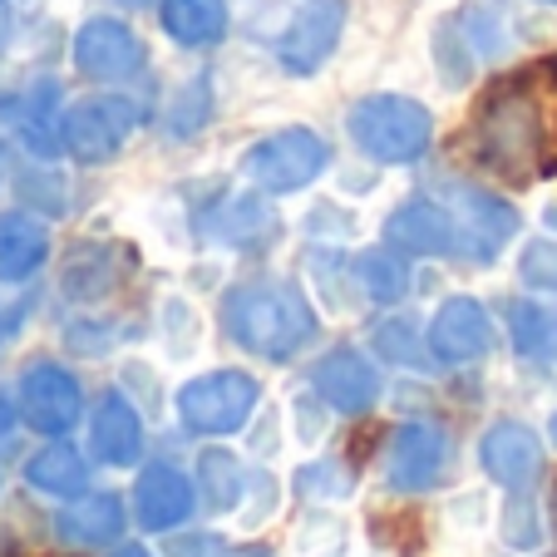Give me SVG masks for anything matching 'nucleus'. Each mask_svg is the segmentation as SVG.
<instances>
[{
  "label": "nucleus",
  "instance_id": "f257e3e1",
  "mask_svg": "<svg viewBox=\"0 0 557 557\" xmlns=\"http://www.w3.org/2000/svg\"><path fill=\"white\" fill-rule=\"evenodd\" d=\"M479 153L513 183L557 169V70L508 79L484 99Z\"/></svg>",
  "mask_w": 557,
  "mask_h": 557
},
{
  "label": "nucleus",
  "instance_id": "f03ea898",
  "mask_svg": "<svg viewBox=\"0 0 557 557\" xmlns=\"http://www.w3.org/2000/svg\"><path fill=\"white\" fill-rule=\"evenodd\" d=\"M222 326L252 356L286 360L315 336V315L292 286L282 282H247L222 301Z\"/></svg>",
  "mask_w": 557,
  "mask_h": 557
},
{
  "label": "nucleus",
  "instance_id": "7ed1b4c3",
  "mask_svg": "<svg viewBox=\"0 0 557 557\" xmlns=\"http://www.w3.org/2000/svg\"><path fill=\"white\" fill-rule=\"evenodd\" d=\"M350 138L375 163H414L430 148V109L405 95H370L350 109Z\"/></svg>",
  "mask_w": 557,
  "mask_h": 557
},
{
  "label": "nucleus",
  "instance_id": "20e7f679",
  "mask_svg": "<svg viewBox=\"0 0 557 557\" xmlns=\"http://www.w3.org/2000/svg\"><path fill=\"white\" fill-rule=\"evenodd\" d=\"M331 163V148L311 128H276L272 138L247 153V178L267 193H296L306 183H315Z\"/></svg>",
  "mask_w": 557,
  "mask_h": 557
},
{
  "label": "nucleus",
  "instance_id": "39448f33",
  "mask_svg": "<svg viewBox=\"0 0 557 557\" xmlns=\"http://www.w3.org/2000/svg\"><path fill=\"white\" fill-rule=\"evenodd\" d=\"M257 410V380L243 370H212L178 389V414L198 434H232L243 430Z\"/></svg>",
  "mask_w": 557,
  "mask_h": 557
},
{
  "label": "nucleus",
  "instance_id": "423d86ee",
  "mask_svg": "<svg viewBox=\"0 0 557 557\" xmlns=\"http://www.w3.org/2000/svg\"><path fill=\"white\" fill-rule=\"evenodd\" d=\"M134 124H138V109L128 104V99L99 95V99H79V104L64 109L60 138L79 163H109V158L128 144Z\"/></svg>",
  "mask_w": 557,
  "mask_h": 557
},
{
  "label": "nucleus",
  "instance_id": "0eeeda50",
  "mask_svg": "<svg viewBox=\"0 0 557 557\" xmlns=\"http://www.w3.org/2000/svg\"><path fill=\"white\" fill-rule=\"evenodd\" d=\"M21 420L40 434H70L79 424V380L54 360H35L21 370V389H15Z\"/></svg>",
  "mask_w": 557,
  "mask_h": 557
},
{
  "label": "nucleus",
  "instance_id": "6e6552de",
  "mask_svg": "<svg viewBox=\"0 0 557 557\" xmlns=\"http://www.w3.org/2000/svg\"><path fill=\"white\" fill-rule=\"evenodd\" d=\"M341 30H346V0H306L296 21L286 25L276 54L292 74H315L326 64V54L336 50Z\"/></svg>",
  "mask_w": 557,
  "mask_h": 557
},
{
  "label": "nucleus",
  "instance_id": "1a4fd4ad",
  "mask_svg": "<svg viewBox=\"0 0 557 557\" xmlns=\"http://www.w3.org/2000/svg\"><path fill=\"white\" fill-rule=\"evenodd\" d=\"M74 64L89 79H128V74L144 70V45L128 25L99 15V21H85L74 35Z\"/></svg>",
  "mask_w": 557,
  "mask_h": 557
},
{
  "label": "nucleus",
  "instance_id": "9d476101",
  "mask_svg": "<svg viewBox=\"0 0 557 557\" xmlns=\"http://www.w3.org/2000/svg\"><path fill=\"white\" fill-rule=\"evenodd\" d=\"M444 459H449V440H444L434 424H405L389 444V484L395 488H430L444 473Z\"/></svg>",
  "mask_w": 557,
  "mask_h": 557
},
{
  "label": "nucleus",
  "instance_id": "9b49d317",
  "mask_svg": "<svg viewBox=\"0 0 557 557\" xmlns=\"http://www.w3.org/2000/svg\"><path fill=\"white\" fill-rule=\"evenodd\" d=\"M494 346V326H488V315L479 301L469 296H454V301L440 306L430 326V350L440 360H479L484 350Z\"/></svg>",
  "mask_w": 557,
  "mask_h": 557
},
{
  "label": "nucleus",
  "instance_id": "f8f14e48",
  "mask_svg": "<svg viewBox=\"0 0 557 557\" xmlns=\"http://www.w3.org/2000/svg\"><path fill=\"white\" fill-rule=\"evenodd\" d=\"M484 469L494 473L504 488H518L523 494L528 484H537V473H543V444H537L533 430L523 424H494L484 434Z\"/></svg>",
  "mask_w": 557,
  "mask_h": 557
},
{
  "label": "nucleus",
  "instance_id": "ddd939ff",
  "mask_svg": "<svg viewBox=\"0 0 557 557\" xmlns=\"http://www.w3.org/2000/svg\"><path fill=\"white\" fill-rule=\"evenodd\" d=\"M311 385H315V395H321V400H331L336 410H346V414L370 410V405H375V395H380L375 366H370L366 356H356V350H331V356L315 366Z\"/></svg>",
  "mask_w": 557,
  "mask_h": 557
},
{
  "label": "nucleus",
  "instance_id": "4468645a",
  "mask_svg": "<svg viewBox=\"0 0 557 557\" xmlns=\"http://www.w3.org/2000/svg\"><path fill=\"white\" fill-rule=\"evenodd\" d=\"M134 504H138V523L163 533V528H178L193 513V484L173 463H153V469L138 473Z\"/></svg>",
  "mask_w": 557,
  "mask_h": 557
},
{
  "label": "nucleus",
  "instance_id": "2eb2a0df",
  "mask_svg": "<svg viewBox=\"0 0 557 557\" xmlns=\"http://www.w3.org/2000/svg\"><path fill=\"white\" fill-rule=\"evenodd\" d=\"M89 449L104 463H114V469H128L144 454V424H138L134 405L124 395H104L99 400L95 424H89Z\"/></svg>",
  "mask_w": 557,
  "mask_h": 557
},
{
  "label": "nucleus",
  "instance_id": "dca6fc26",
  "mask_svg": "<svg viewBox=\"0 0 557 557\" xmlns=\"http://www.w3.org/2000/svg\"><path fill=\"white\" fill-rule=\"evenodd\" d=\"M385 237L395 247H405V252H454V237H459V227H454V212L434 208V202H405L395 218L385 222Z\"/></svg>",
  "mask_w": 557,
  "mask_h": 557
},
{
  "label": "nucleus",
  "instance_id": "f3484780",
  "mask_svg": "<svg viewBox=\"0 0 557 557\" xmlns=\"http://www.w3.org/2000/svg\"><path fill=\"white\" fill-rule=\"evenodd\" d=\"M454 227H459V237H463V252L479 257V262H488V257L513 237L518 222L498 198H484V193H459V218H454Z\"/></svg>",
  "mask_w": 557,
  "mask_h": 557
},
{
  "label": "nucleus",
  "instance_id": "a211bd4d",
  "mask_svg": "<svg viewBox=\"0 0 557 557\" xmlns=\"http://www.w3.org/2000/svg\"><path fill=\"white\" fill-rule=\"evenodd\" d=\"M54 99H60V89H54V79H45V85H30L21 89V95L0 99V114L15 124V134L30 144V153L50 158L54 144H64L60 134H54Z\"/></svg>",
  "mask_w": 557,
  "mask_h": 557
},
{
  "label": "nucleus",
  "instance_id": "6ab92c4d",
  "mask_svg": "<svg viewBox=\"0 0 557 557\" xmlns=\"http://www.w3.org/2000/svg\"><path fill=\"white\" fill-rule=\"evenodd\" d=\"M50 252V232L30 212H0V282H25Z\"/></svg>",
  "mask_w": 557,
  "mask_h": 557
},
{
  "label": "nucleus",
  "instance_id": "aec40b11",
  "mask_svg": "<svg viewBox=\"0 0 557 557\" xmlns=\"http://www.w3.org/2000/svg\"><path fill=\"white\" fill-rule=\"evenodd\" d=\"M119 528H124V508L119 498L95 494V498H79V504H64L60 518H54V533L74 547H99V543H114Z\"/></svg>",
  "mask_w": 557,
  "mask_h": 557
},
{
  "label": "nucleus",
  "instance_id": "412c9836",
  "mask_svg": "<svg viewBox=\"0 0 557 557\" xmlns=\"http://www.w3.org/2000/svg\"><path fill=\"white\" fill-rule=\"evenodd\" d=\"M163 30L178 45H218L227 30V0H163Z\"/></svg>",
  "mask_w": 557,
  "mask_h": 557
},
{
  "label": "nucleus",
  "instance_id": "4be33fe9",
  "mask_svg": "<svg viewBox=\"0 0 557 557\" xmlns=\"http://www.w3.org/2000/svg\"><path fill=\"white\" fill-rule=\"evenodd\" d=\"M208 227H212V237L227 243V247H262L276 232V218L262 198H232L212 212Z\"/></svg>",
  "mask_w": 557,
  "mask_h": 557
},
{
  "label": "nucleus",
  "instance_id": "5701e85b",
  "mask_svg": "<svg viewBox=\"0 0 557 557\" xmlns=\"http://www.w3.org/2000/svg\"><path fill=\"white\" fill-rule=\"evenodd\" d=\"M25 479H30V488H40V494L74 498L85 488V459H79V449H70V444H50V449L25 459Z\"/></svg>",
  "mask_w": 557,
  "mask_h": 557
},
{
  "label": "nucleus",
  "instance_id": "b1692460",
  "mask_svg": "<svg viewBox=\"0 0 557 557\" xmlns=\"http://www.w3.org/2000/svg\"><path fill=\"white\" fill-rule=\"evenodd\" d=\"M198 498L212 508V513H227V508H237V498H243V469H237V459L232 454H202L198 459Z\"/></svg>",
  "mask_w": 557,
  "mask_h": 557
},
{
  "label": "nucleus",
  "instance_id": "393cba45",
  "mask_svg": "<svg viewBox=\"0 0 557 557\" xmlns=\"http://www.w3.org/2000/svg\"><path fill=\"white\" fill-rule=\"evenodd\" d=\"M356 276H360V286H366L375 301H400L405 292H410V272H405V262L395 252H366L356 262Z\"/></svg>",
  "mask_w": 557,
  "mask_h": 557
},
{
  "label": "nucleus",
  "instance_id": "a878e982",
  "mask_svg": "<svg viewBox=\"0 0 557 557\" xmlns=\"http://www.w3.org/2000/svg\"><path fill=\"white\" fill-rule=\"evenodd\" d=\"M114 257L99 252V247H89V252H74L70 272H64V292L79 296V301H89V296H104L109 286H114Z\"/></svg>",
  "mask_w": 557,
  "mask_h": 557
},
{
  "label": "nucleus",
  "instance_id": "bb28decb",
  "mask_svg": "<svg viewBox=\"0 0 557 557\" xmlns=\"http://www.w3.org/2000/svg\"><path fill=\"white\" fill-rule=\"evenodd\" d=\"M513 341L528 356H557V321L537 306H518L513 311Z\"/></svg>",
  "mask_w": 557,
  "mask_h": 557
},
{
  "label": "nucleus",
  "instance_id": "cd10ccee",
  "mask_svg": "<svg viewBox=\"0 0 557 557\" xmlns=\"http://www.w3.org/2000/svg\"><path fill=\"white\" fill-rule=\"evenodd\" d=\"M346 488H350V473L341 469V463H321V469L301 473V494L311 498V504H326V498L346 494Z\"/></svg>",
  "mask_w": 557,
  "mask_h": 557
},
{
  "label": "nucleus",
  "instance_id": "c85d7f7f",
  "mask_svg": "<svg viewBox=\"0 0 557 557\" xmlns=\"http://www.w3.org/2000/svg\"><path fill=\"white\" fill-rule=\"evenodd\" d=\"M523 276L533 286H557V247H547V243L528 247L523 252Z\"/></svg>",
  "mask_w": 557,
  "mask_h": 557
},
{
  "label": "nucleus",
  "instance_id": "c756f323",
  "mask_svg": "<svg viewBox=\"0 0 557 557\" xmlns=\"http://www.w3.org/2000/svg\"><path fill=\"white\" fill-rule=\"evenodd\" d=\"M380 350H385L389 360H405V366H424V356L410 346V331H405V326H385V331H380Z\"/></svg>",
  "mask_w": 557,
  "mask_h": 557
},
{
  "label": "nucleus",
  "instance_id": "7c9ffc66",
  "mask_svg": "<svg viewBox=\"0 0 557 557\" xmlns=\"http://www.w3.org/2000/svg\"><path fill=\"white\" fill-rule=\"evenodd\" d=\"M508 537H513V547H537V523H533V508L528 504L508 508Z\"/></svg>",
  "mask_w": 557,
  "mask_h": 557
},
{
  "label": "nucleus",
  "instance_id": "2f4dec72",
  "mask_svg": "<svg viewBox=\"0 0 557 557\" xmlns=\"http://www.w3.org/2000/svg\"><path fill=\"white\" fill-rule=\"evenodd\" d=\"M454 504H459V508H454V513H459L463 518V523H484V513H488V508H484V494H463V498H454Z\"/></svg>",
  "mask_w": 557,
  "mask_h": 557
},
{
  "label": "nucleus",
  "instance_id": "473e14b6",
  "mask_svg": "<svg viewBox=\"0 0 557 557\" xmlns=\"http://www.w3.org/2000/svg\"><path fill=\"white\" fill-rule=\"evenodd\" d=\"M15 420H21V405H11L5 395H0V444L15 434Z\"/></svg>",
  "mask_w": 557,
  "mask_h": 557
},
{
  "label": "nucleus",
  "instance_id": "72a5a7b5",
  "mask_svg": "<svg viewBox=\"0 0 557 557\" xmlns=\"http://www.w3.org/2000/svg\"><path fill=\"white\" fill-rule=\"evenodd\" d=\"M212 557H267V553H257V547H222V553H212Z\"/></svg>",
  "mask_w": 557,
  "mask_h": 557
},
{
  "label": "nucleus",
  "instance_id": "f704fd0d",
  "mask_svg": "<svg viewBox=\"0 0 557 557\" xmlns=\"http://www.w3.org/2000/svg\"><path fill=\"white\" fill-rule=\"evenodd\" d=\"M5 30H11V21H5V5H0V45H5Z\"/></svg>",
  "mask_w": 557,
  "mask_h": 557
},
{
  "label": "nucleus",
  "instance_id": "c9c22d12",
  "mask_svg": "<svg viewBox=\"0 0 557 557\" xmlns=\"http://www.w3.org/2000/svg\"><path fill=\"white\" fill-rule=\"evenodd\" d=\"M119 557H148V553H144V547H124V553H119Z\"/></svg>",
  "mask_w": 557,
  "mask_h": 557
},
{
  "label": "nucleus",
  "instance_id": "e433bc0d",
  "mask_svg": "<svg viewBox=\"0 0 557 557\" xmlns=\"http://www.w3.org/2000/svg\"><path fill=\"white\" fill-rule=\"evenodd\" d=\"M547 434H553V444H557V414H553V424H547Z\"/></svg>",
  "mask_w": 557,
  "mask_h": 557
},
{
  "label": "nucleus",
  "instance_id": "4c0bfd02",
  "mask_svg": "<svg viewBox=\"0 0 557 557\" xmlns=\"http://www.w3.org/2000/svg\"><path fill=\"white\" fill-rule=\"evenodd\" d=\"M0 336H5V321H0Z\"/></svg>",
  "mask_w": 557,
  "mask_h": 557
},
{
  "label": "nucleus",
  "instance_id": "58836bf2",
  "mask_svg": "<svg viewBox=\"0 0 557 557\" xmlns=\"http://www.w3.org/2000/svg\"><path fill=\"white\" fill-rule=\"evenodd\" d=\"M128 5H138V0H128Z\"/></svg>",
  "mask_w": 557,
  "mask_h": 557
},
{
  "label": "nucleus",
  "instance_id": "ea45409f",
  "mask_svg": "<svg viewBox=\"0 0 557 557\" xmlns=\"http://www.w3.org/2000/svg\"><path fill=\"white\" fill-rule=\"evenodd\" d=\"M553 518H557V513H553Z\"/></svg>",
  "mask_w": 557,
  "mask_h": 557
}]
</instances>
